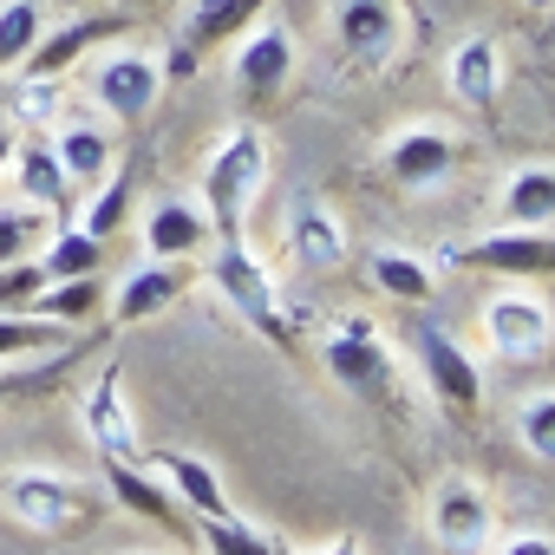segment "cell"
<instances>
[{"mask_svg": "<svg viewBox=\"0 0 555 555\" xmlns=\"http://www.w3.org/2000/svg\"><path fill=\"white\" fill-rule=\"evenodd\" d=\"M261 190H268V138L255 125H229L222 144L203 157V216H209L216 242L242 235V222L261 203Z\"/></svg>", "mask_w": 555, "mask_h": 555, "instance_id": "1", "label": "cell"}, {"mask_svg": "<svg viewBox=\"0 0 555 555\" xmlns=\"http://www.w3.org/2000/svg\"><path fill=\"white\" fill-rule=\"evenodd\" d=\"M203 274H209V288L255 327V334H268L274 347H295V334H288V321H282V288H274V274L255 261V248L242 242V235H229V242H209V255H203Z\"/></svg>", "mask_w": 555, "mask_h": 555, "instance_id": "2", "label": "cell"}, {"mask_svg": "<svg viewBox=\"0 0 555 555\" xmlns=\"http://www.w3.org/2000/svg\"><path fill=\"white\" fill-rule=\"evenodd\" d=\"M0 509H8L21 529H40V535H66V529L86 516V490H79L66 470L14 464L8 477H0Z\"/></svg>", "mask_w": 555, "mask_h": 555, "instance_id": "3", "label": "cell"}, {"mask_svg": "<svg viewBox=\"0 0 555 555\" xmlns=\"http://www.w3.org/2000/svg\"><path fill=\"white\" fill-rule=\"evenodd\" d=\"M412 360H418L431 399H438L451 418H477V412H483V373H477V360L464 353L457 334H444L438 321H418V327H412Z\"/></svg>", "mask_w": 555, "mask_h": 555, "instance_id": "4", "label": "cell"}, {"mask_svg": "<svg viewBox=\"0 0 555 555\" xmlns=\"http://www.w3.org/2000/svg\"><path fill=\"white\" fill-rule=\"evenodd\" d=\"M444 261H457V268H483V274H503V282H542V274H555V229H516V222H496L490 235L444 248Z\"/></svg>", "mask_w": 555, "mask_h": 555, "instance_id": "5", "label": "cell"}, {"mask_svg": "<svg viewBox=\"0 0 555 555\" xmlns=\"http://www.w3.org/2000/svg\"><path fill=\"white\" fill-rule=\"evenodd\" d=\"M425 522H431V542H438L444 555H483L490 535H496V503H490L483 483L444 477V483L431 490V503H425Z\"/></svg>", "mask_w": 555, "mask_h": 555, "instance_id": "6", "label": "cell"}, {"mask_svg": "<svg viewBox=\"0 0 555 555\" xmlns=\"http://www.w3.org/2000/svg\"><path fill=\"white\" fill-rule=\"evenodd\" d=\"M321 360H327V373H334L353 399H386V392H392V347L379 340V327H366V321H353V314L327 327Z\"/></svg>", "mask_w": 555, "mask_h": 555, "instance_id": "7", "label": "cell"}, {"mask_svg": "<svg viewBox=\"0 0 555 555\" xmlns=\"http://www.w3.org/2000/svg\"><path fill=\"white\" fill-rule=\"evenodd\" d=\"M548 340H555V314H548L542 295L503 288V295L483 301V347L490 353H503V360H542Z\"/></svg>", "mask_w": 555, "mask_h": 555, "instance_id": "8", "label": "cell"}, {"mask_svg": "<svg viewBox=\"0 0 555 555\" xmlns=\"http://www.w3.org/2000/svg\"><path fill=\"white\" fill-rule=\"evenodd\" d=\"M451 170H457V131L451 125L418 118V125H399L386 138V177L399 190H438Z\"/></svg>", "mask_w": 555, "mask_h": 555, "instance_id": "9", "label": "cell"}, {"mask_svg": "<svg viewBox=\"0 0 555 555\" xmlns=\"http://www.w3.org/2000/svg\"><path fill=\"white\" fill-rule=\"evenodd\" d=\"M157 92H164L157 60L151 53H131V47L125 53H105L99 73H92V99H99V112L112 125H144L151 105H157Z\"/></svg>", "mask_w": 555, "mask_h": 555, "instance_id": "10", "label": "cell"}, {"mask_svg": "<svg viewBox=\"0 0 555 555\" xmlns=\"http://www.w3.org/2000/svg\"><path fill=\"white\" fill-rule=\"evenodd\" d=\"M79 431L92 438L99 457H118V464H138L144 457V438H138V418H131V399H125V379L118 366H105L86 399H79Z\"/></svg>", "mask_w": 555, "mask_h": 555, "instance_id": "11", "label": "cell"}, {"mask_svg": "<svg viewBox=\"0 0 555 555\" xmlns=\"http://www.w3.org/2000/svg\"><path fill=\"white\" fill-rule=\"evenodd\" d=\"M295 60H301V47H295V34H288L282 21H255V27L235 40L229 73H235V86H242L248 99H274V92L295 79Z\"/></svg>", "mask_w": 555, "mask_h": 555, "instance_id": "12", "label": "cell"}, {"mask_svg": "<svg viewBox=\"0 0 555 555\" xmlns=\"http://www.w3.org/2000/svg\"><path fill=\"white\" fill-rule=\"evenodd\" d=\"M183 261H138L118 288H105V314H112V327H144V321H157V314H170L177 308V295H183Z\"/></svg>", "mask_w": 555, "mask_h": 555, "instance_id": "13", "label": "cell"}, {"mask_svg": "<svg viewBox=\"0 0 555 555\" xmlns=\"http://www.w3.org/2000/svg\"><path fill=\"white\" fill-rule=\"evenodd\" d=\"M399 0H334V34L353 66H386L399 53Z\"/></svg>", "mask_w": 555, "mask_h": 555, "instance_id": "14", "label": "cell"}, {"mask_svg": "<svg viewBox=\"0 0 555 555\" xmlns=\"http://www.w3.org/2000/svg\"><path fill=\"white\" fill-rule=\"evenodd\" d=\"M47 144H53V157H60V170H66L73 190H99V183L118 170V138H112L105 125H92V118H66V125H53Z\"/></svg>", "mask_w": 555, "mask_h": 555, "instance_id": "15", "label": "cell"}, {"mask_svg": "<svg viewBox=\"0 0 555 555\" xmlns=\"http://www.w3.org/2000/svg\"><path fill=\"white\" fill-rule=\"evenodd\" d=\"M288 255H295V268L301 274H334V268H347V229H340V216L321 203V196H301L295 203V216H288Z\"/></svg>", "mask_w": 555, "mask_h": 555, "instance_id": "16", "label": "cell"}, {"mask_svg": "<svg viewBox=\"0 0 555 555\" xmlns=\"http://www.w3.org/2000/svg\"><path fill=\"white\" fill-rule=\"evenodd\" d=\"M209 242H216V229H209L203 203L170 196V203H157V209L144 216V248H151V261H203Z\"/></svg>", "mask_w": 555, "mask_h": 555, "instance_id": "17", "label": "cell"}, {"mask_svg": "<svg viewBox=\"0 0 555 555\" xmlns=\"http://www.w3.org/2000/svg\"><path fill=\"white\" fill-rule=\"evenodd\" d=\"M444 86L457 92V105L490 112V105H496V92H503V47H496L490 34L457 40V47H451V60H444Z\"/></svg>", "mask_w": 555, "mask_h": 555, "instance_id": "18", "label": "cell"}, {"mask_svg": "<svg viewBox=\"0 0 555 555\" xmlns=\"http://www.w3.org/2000/svg\"><path fill=\"white\" fill-rule=\"evenodd\" d=\"M144 464L170 483V496H177L183 509H196V516H235L222 477H216L203 457H190V451H144Z\"/></svg>", "mask_w": 555, "mask_h": 555, "instance_id": "19", "label": "cell"}, {"mask_svg": "<svg viewBox=\"0 0 555 555\" xmlns=\"http://www.w3.org/2000/svg\"><path fill=\"white\" fill-rule=\"evenodd\" d=\"M105 34H118L112 21H92V14H79V21H66V27H47L40 40H34V53L21 60V73L27 79H60V73H73Z\"/></svg>", "mask_w": 555, "mask_h": 555, "instance_id": "20", "label": "cell"}, {"mask_svg": "<svg viewBox=\"0 0 555 555\" xmlns=\"http://www.w3.org/2000/svg\"><path fill=\"white\" fill-rule=\"evenodd\" d=\"M105 483H112V496L131 509V516H144V522H157V529H177V496H170V483L138 457V464H118V457H105Z\"/></svg>", "mask_w": 555, "mask_h": 555, "instance_id": "21", "label": "cell"}, {"mask_svg": "<svg viewBox=\"0 0 555 555\" xmlns=\"http://www.w3.org/2000/svg\"><path fill=\"white\" fill-rule=\"evenodd\" d=\"M268 0H190V14H183V47L196 53H216L229 40H242L255 21H261Z\"/></svg>", "mask_w": 555, "mask_h": 555, "instance_id": "22", "label": "cell"}, {"mask_svg": "<svg viewBox=\"0 0 555 555\" xmlns=\"http://www.w3.org/2000/svg\"><path fill=\"white\" fill-rule=\"evenodd\" d=\"M366 282L386 301H431L438 268L425 255H412V248H366Z\"/></svg>", "mask_w": 555, "mask_h": 555, "instance_id": "23", "label": "cell"}, {"mask_svg": "<svg viewBox=\"0 0 555 555\" xmlns=\"http://www.w3.org/2000/svg\"><path fill=\"white\" fill-rule=\"evenodd\" d=\"M8 177H14V190H21L27 203H40V209H66V203H73V183H66V170H60V157H53L47 138L21 144Z\"/></svg>", "mask_w": 555, "mask_h": 555, "instance_id": "24", "label": "cell"}, {"mask_svg": "<svg viewBox=\"0 0 555 555\" xmlns=\"http://www.w3.org/2000/svg\"><path fill=\"white\" fill-rule=\"evenodd\" d=\"M503 222L516 229H548L555 222V170L548 164H522L503 177Z\"/></svg>", "mask_w": 555, "mask_h": 555, "instance_id": "25", "label": "cell"}, {"mask_svg": "<svg viewBox=\"0 0 555 555\" xmlns=\"http://www.w3.org/2000/svg\"><path fill=\"white\" fill-rule=\"evenodd\" d=\"M99 308H105V282H99V274H66V282H47L40 301H34V314H47L53 327H79Z\"/></svg>", "mask_w": 555, "mask_h": 555, "instance_id": "26", "label": "cell"}, {"mask_svg": "<svg viewBox=\"0 0 555 555\" xmlns=\"http://www.w3.org/2000/svg\"><path fill=\"white\" fill-rule=\"evenodd\" d=\"M99 268H105V242L86 235L79 222H66V229L47 235V255H40V274H47V282H66V274H99Z\"/></svg>", "mask_w": 555, "mask_h": 555, "instance_id": "27", "label": "cell"}, {"mask_svg": "<svg viewBox=\"0 0 555 555\" xmlns=\"http://www.w3.org/2000/svg\"><path fill=\"white\" fill-rule=\"evenodd\" d=\"M53 209H40V203H0V268H8V261H27L47 235H53V222H47Z\"/></svg>", "mask_w": 555, "mask_h": 555, "instance_id": "28", "label": "cell"}, {"mask_svg": "<svg viewBox=\"0 0 555 555\" xmlns=\"http://www.w3.org/2000/svg\"><path fill=\"white\" fill-rule=\"evenodd\" d=\"M131 190H138V177L118 164L99 190H92V203H86V216H79V229L86 235H99V242H112L118 229H125V216H131Z\"/></svg>", "mask_w": 555, "mask_h": 555, "instance_id": "29", "label": "cell"}, {"mask_svg": "<svg viewBox=\"0 0 555 555\" xmlns=\"http://www.w3.org/2000/svg\"><path fill=\"white\" fill-rule=\"evenodd\" d=\"M40 34H47L40 0H8V8H0V73H21V60L34 53Z\"/></svg>", "mask_w": 555, "mask_h": 555, "instance_id": "30", "label": "cell"}, {"mask_svg": "<svg viewBox=\"0 0 555 555\" xmlns=\"http://www.w3.org/2000/svg\"><path fill=\"white\" fill-rule=\"evenodd\" d=\"M66 327H53L47 314H0V366H21L40 347H60Z\"/></svg>", "mask_w": 555, "mask_h": 555, "instance_id": "31", "label": "cell"}, {"mask_svg": "<svg viewBox=\"0 0 555 555\" xmlns=\"http://www.w3.org/2000/svg\"><path fill=\"white\" fill-rule=\"evenodd\" d=\"M196 535H203V555H274V542L248 529L242 516H203Z\"/></svg>", "mask_w": 555, "mask_h": 555, "instance_id": "32", "label": "cell"}, {"mask_svg": "<svg viewBox=\"0 0 555 555\" xmlns=\"http://www.w3.org/2000/svg\"><path fill=\"white\" fill-rule=\"evenodd\" d=\"M516 438H522V451H535L542 464H555V392H529L516 405Z\"/></svg>", "mask_w": 555, "mask_h": 555, "instance_id": "33", "label": "cell"}, {"mask_svg": "<svg viewBox=\"0 0 555 555\" xmlns=\"http://www.w3.org/2000/svg\"><path fill=\"white\" fill-rule=\"evenodd\" d=\"M40 288H47L40 255H27V261H8V268H0V314H34Z\"/></svg>", "mask_w": 555, "mask_h": 555, "instance_id": "34", "label": "cell"}, {"mask_svg": "<svg viewBox=\"0 0 555 555\" xmlns=\"http://www.w3.org/2000/svg\"><path fill=\"white\" fill-rule=\"evenodd\" d=\"M483 555H555V535H542V529H516V535H490V548Z\"/></svg>", "mask_w": 555, "mask_h": 555, "instance_id": "35", "label": "cell"}, {"mask_svg": "<svg viewBox=\"0 0 555 555\" xmlns=\"http://www.w3.org/2000/svg\"><path fill=\"white\" fill-rule=\"evenodd\" d=\"M53 112H60V92H53V79H27V86H21V118L47 125Z\"/></svg>", "mask_w": 555, "mask_h": 555, "instance_id": "36", "label": "cell"}, {"mask_svg": "<svg viewBox=\"0 0 555 555\" xmlns=\"http://www.w3.org/2000/svg\"><path fill=\"white\" fill-rule=\"evenodd\" d=\"M157 73H164V79H190V73H196V47H170V53L157 60Z\"/></svg>", "mask_w": 555, "mask_h": 555, "instance_id": "37", "label": "cell"}, {"mask_svg": "<svg viewBox=\"0 0 555 555\" xmlns=\"http://www.w3.org/2000/svg\"><path fill=\"white\" fill-rule=\"evenodd\" d=\"M274 555H301V548L274 542ZM314 555H366V548H360V535H334V542H327V548H314Z\"/></svg>", "mask_w": 555, "mask_h": 555, "instance_id": "38", "label": "cell"}, {"mask_svg": "<svg viewBox=\"0 0 555 555\" xmlns=\"http://www.w3.org/2000/svg\"><path fill=\"white\" fill-rule=\"evenodd\" d=\"M14 151H21V131L0 125V183H8V170H14Z\"/></svg>", "mask_w": 555, "mask_h": 555, "instance_id": "39", "label": "cell"}, {"mask_svg": "<svg viewBox=\"0 0 555 555\" xmlns=\"http://www.w3.org/2000/svg\"><path fill=\"white\" fill-rule=\"evenodd\" d=\"M21 386H27L21 373H8V366H0V412H8V405H14V392H21Z\"/></svg>", "mask_w": 555, "mask_h": 555, "instance_id": "40", "label": "cell"}, {"mask_svg": "<svg viewBox=\"0 0 555 555\" xmlns=\"http://www.w3.org/2000/svg\"><path fill=\"white\" fill-rule=\"evenodd\" d=\"M522 14H555V0H516Z\"/></svg>", "mask_w": 555, "mask_h": 555, "instance_id": "41", "label": "cell"}, {"mask_svg": "<svg viewBox=\"0 0 555 555\" xmlns=\"http://www.w3.org/2000/svg\"><path fill=\"white\" fill-rule=\"evenodd\" d=\"M60 8H73V14H86V8H99V0H60Z\"/></svg>", "mask_w": 555, "mask_h": 555, "instance_id": "42", "label": "cell"}]
</instances>
